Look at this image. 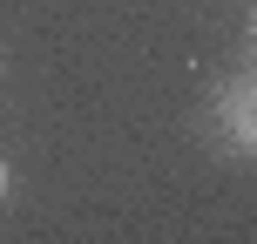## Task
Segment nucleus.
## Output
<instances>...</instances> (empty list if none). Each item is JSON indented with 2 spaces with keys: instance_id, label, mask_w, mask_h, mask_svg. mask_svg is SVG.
<instances>
[{
  "instance_id": "nucleus-1",
  "label": "nucleus",
  "mask_w": 257,
  "mask_h": 244,
  "mask_svg": "<svg viewBox=\"0 0 257 244\" xmlns=\"http://www.w3.org/2000/svg\"><path fill=\"white\" fill-rule=\"evenodd\" d=\"M217 142L230 156H257V75L230 82L217 95Z\"/></svg>"
},
{
  "instance_id": "nucleus-2",
  "label": "nucleus",
  "mask_w": 257,
  "mask_h": 244,
  "mask_svg": "<svg viewBox=\"0 0 257 244\" xmlns=\"http://www.w3.org/2000/svg\"><path fill=\"white\" fill-rule=\"evenodd\" d=\"M250 54H257V14H250Z\"/></svg>"
},
{
  "instance_id": "nucleus-3",
  "label": "nucleus",
  "mask_w": 257,
  "mask_h": 244,
  "mask_svg": "<svg viewBox=\"0 0 257 244\" xmlns=\"http://www.w3.org/2000/svg\"><path fill=\"white\" fill-rule=\"evenodd\" d=\"M0 197H7V163H0Z\"/></svg>"
}]
</instances>
